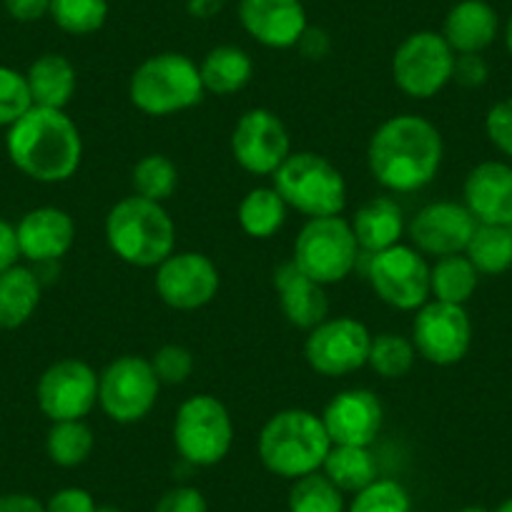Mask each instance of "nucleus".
<instances>
[{"label": "nucleus", "mask_w": 512, "mask_h": 512, "mask_svg": "<svg viewBox=\"0 0 512 512\" xmlns=\"http://www.w3.org/2000/svg\"><path fill=\"white\" fill-rule=\"evenodd\" d=\"M417 357V349L412 339L402 337L395 332H384L372 337L369 344L367 364L384 379H400L412 369Z\"/></svg>", "instance_id": "nucleus-34"}, {"label": "nucleus", "mask_w": 512, "mask_h": 512, "mask_svg": "<svg viewBox=\"0 0 512 512\" xmlns=\"http://www.w3.org/2000/svg\"><path fill=\"white\" fill-rule=\"evenodd\" d=\"M219 269L206 254L179 251L156 267V292L161 302L179 312L206 307L219 292Z\"/></svg>", "instance_id": "nucleus-16"}, {"label": "nucleus", "mask_w": 512, "mask_h": 512, "mask_svg": "<svg viewBox=\"0 0 512 512\" xmlns=\"http://www.w3.org/2000/svg\"><path fill=\"white\" fill-rule=\"evenodd\" d=\"M490 71H487V63L480 53H465V56L455 58V73L452 78L462 83V86L477 88L487 81Z\"/></svg>", "instance_id": "nucleus-43"}, {"label": "nucleus", "mask_w": 512, "mask_h": 512, "mask_svg": "<svg viewBox=\"0 0 512 512\" xmlns=\"http://www.w3.org/2000/svg\"><path fill=\"white\" fill-rule=\"evenodd\" d=\"M161 382L151 359L123 354L98 374V405L118 425H134L154 410Z\"/></svg>", "instance_id": "nucleus-9"}, {"label": "nucleus", "mask_w": 512, "mask_h": 512, "mask_svg": "<svg viewBox=\"0 0 512 512\" xmlns=\"http://www.w3.org/2000/svg\"><path fill=\"white\" fill-rule=\"evenodd\" d=\"M457 512H487L485 507H477V505H467V507H462V510H457Z\"/></svg>", "instance_id": "nucleus-49"}, {"label": "nucleus", "mask_w": 512, "mask_h": 512, "mask_svg": "<svg viewBox=\"0 0 512 512\" xmlns=\"http://www.w3.org/2000/svg\"><path fill=\"white\" fill-rule=\"evenodd\" d=\"M322 422L332 445L369 447L382 432V402L369 390H344L324 407Z\"/></svg>", "instance_id": "nucleus-18"}, {"label": "nucleus", "mask_w": 512, "mask_h": 512, "mask_svg": "<svg viewBox=\"0 0 512 512\" xmlns=\"http://www.w3.org/2000/svg\"><path fill=\"white\" fill-rule=\"evenodd\" d=\"M507 229H510V236H512V224H510V226H507Z\"/></svg>", "instance_id": "nucleus-51"}, {"label": "nucleus", "mask_w": 512, "mask_h": 512, "mask_svg": "<svg viewBox=\"0 0 512 512\" xmlns=\"http://www.w3.org/2000/svg\"><path fill=\"white\" fill-rule=\"evenodd\" d=\"M36 400L51 422L83 420L98 402V374L81 359H61L41 374Z\"/></svg>", "instance_id": "nucleus-15"}, {"label": "nucleus", "mask_w": 512, "mask_h": 512, "mask_svg": "<svg viewBox=\"0 0 512 512\" xmlns=\"http://www.w3.org/2000/svg\"><path fill=\"white\" fill-rule=\"evenodd\" d=\"M485 131L487 139L492 141V146H495L500 154L512 159V98L497 101L495 106L487 111Z\"/></svg>", "instance_id": "nucleus-40"}, {"label": "nucleus", "mask_w": 512, "mask_h": 512, "mask_svg": "<svg viewBox=\"0 0 512 512\" xmlns=\"http://www.w3.org/2000/svg\"><path fill=\"white\" fill-rule=\"evenodd\" d=\"M18 256H21V249H18L16 226L0 219V274L16 267Z\"/></svg>", "instance_id": "nucleus-45"}, {"label": "nucleus", "mask_w": 512, "mask_h": 512, "mask_svg": "<svg viewBox=\"0 0 512 512\" xmlns=\"http://www.w3.org/2000/svg\"><path fill=\"white\" fill-rule=\"evenodd\" d=\"M272 179L274 189L287 201V206L309 219L339 216L347 206V184L342 171L312 151L289 154Z\"/></svg>", "instance_id": "nucleus-6"}, {"label": "nucleus", "mask_w": 512, "mask_h": 512, "mask_svg": "<svg viewBox=\"0 0 512 512\" xmlns=\"http://www.w3.org/2000/svg\"><path fill=\"white\" fill-rule=\"evenodd\" d=\"M289 512H344L342 490L324 472L299 477L289 490Z\"/></svg>", "instance_id": "nucleus-35"}, {"label": "nucleus", "mask_w": 512, "mask_h": 512, "mask_svg": "<svg viewBox=\"0 0 512 512\" xmlns=\"http://www.w3.org/2000/svg\"><path fill=\"white\" fill-rule=\"evenodd\" d=\"M239 21L244 31L267 48H294L307 33L302 0H241Z\"/></svg>", "instance_id": "nucleus-19"}, {"label": "nucleus", "mask_w": 512, "mask_h": 512, "mask_svg": "<svg viewBox=\"0 0 512 512\" xmlns=\"http://www.w3.org/2000/svg\"><path fill=\"white\" fill-rule=\"evenodd\" d=\"M204 91L216 96H231L241 91L254 76V63L249 53L236 46H216L206 53L199 66Z\"/></svg>", "instance_id": "nucleus-27"}, {"label": "nucleus", "mask_w": 512, "mask_h": 512, "mask_svg": "<svg viewBox=\"0 0 512 512\" xmlns=\"http://www.w3.org/2000/svg\"><path fill=\"white\" fill-rule=\"evenodd\" d=\"M372 334L352 317L324 319L304 342V357L314 372L324 377H344L367 364Z\"/></svg>", "instance_id": "nucleus-12"}, {"label": "nucleus", "mask_w": 512, "mask_h": 512, "mask_svg": "<svg viewBox=\"0 0 512 512\" xmlns=\"http://www.w3.org/2000/svg\"><path fill=\"white\" fill-rule=\"evenodd\" d=\"M505 46L512 56V16H510V21H507V28H505Z\"/></svg>", "instance_id": "nucleus-47"}, {"label": "nucleus", "mask_w": 512, "mask_h": 512, "mask_svg": "<svg viewBox=\"0 0 512 512\" xmlns=\"http://www.w3.org/2000/svg\"><path fill=\"white\" fill-rule=\"evenodd\" d=\"M151 367L161 384H181L194 372V354L181 344H164L151 359Z\"/></svg>", "instance_id": "nucleus-39"}, {"label": "nucleus", "mask_w": 512, "mask_h": 512, "mask_svg": "<svg viewBox=\"0 0 512 512\" xmlns=\"http://www.w3.org/2000/svg\"><path fill=\"white\" fill-rule=\"evenodd\" d=\"M199 66L184 53H159L141 63L128 81V98L149 116H171L204 98Z\"/></svg>", "instance_id": "nucleus-5"}, {"label": "nucleus", "mask_w": 512, "mask_h": 512, "mask_svg": "<svg viewBox=\"0 0 512 512\" xmlns=\"http://www.w3.org/2000/svg\"><path fill=\"white\" fill-rule=\"evenodd\" d=\"M41 304V282L26 267H11L0 274V329H18Z\"/></svg>", "instance_id": "nucleus-26"}, {"label": "nucleus", "mask_w": 512, "mask_h": 512, "mask_svg": "<svg viewBox=\"0 0 512 512\" xmlns=\"http://www.w3.org/2000/svg\"><path fill=\"white\" fill-rule=\"evenodd\" d=\"M442 136L435 123L415 113L387 118L369 139L367 164L377 184L412 194L432 184L442 166Z\"/></svg>", "instance_id": "nucleus-1"}, {"label": "nucleus", "mask_w": 512, "mask_h": 512, "mask_svg": "<svg viewBox=\"0 0 512 512\" xmlns=\"http://www.w3.org/2000/svg\"><path fill=\"white\" fill-rule=\"evenodd\" d=\"M477 279L480 272L472 267L465 254L440 256L435 267H430V294L437 302L465 307V302H470L475 294Z\"/></svg>", "instance_id": "nucleus-29"}, {"label": "nucleus", "mask_w": 512, "mask_h": 512, "mask_svg": "<svg viewBox=\"0 0 512 512\" xmlns=\"http://www.w3.org/2000/svg\"><path fill=\"white\" fill-rule=\"evenodd\" d=\"M465 256L480 274H502L512 267V236L507 226L477 224Z\"/></svg>", "instance_id": "nucleus-31"}, {"label": "nucleus", "mask_w": 512, "mask_h": 512, "mask_svg": "<svg viewBox=\"0 0 512 512\" xmlns=\"http://www.w3.org/2000/svg\"><path fill=\"white\" fill-rule=\"evenodd\" d=\"M6 149L18 171L41 184H61L83 159L81 131L66 111L33 106L6 136Z\"/></svg>", "instance_id": "nucleus-2"}, {"label": "nucleus", "mask_w": 512, "mask_h": 512, "mask_svg": "<svg viewBox=\"0 0 512 512\" xmlns=\"http://www.w3.org/2000/svg\"><path fill=\"white\" fill-rule=\"evenodd\" d=\"M131 184H134L136 196L164 204L166 199L174 196L176 186H179V169H176V164L169 156L149 154L134 166Z\"/></svg>", "instance_id": "nucleus-33"}, {"label": "nucleus", "mask_w": 512, "mask_h": 512, "mask_svg": "<svg viewBox=\"0 0 512 512\" xmlns=\"http://www.w3.org/2000/svg\"><path fill=\"white\" fill-rule=\"evenodd\" d=\"M106 241L113 254L131 267H159L174 254L176 224L164 204L134 194L108 211Z\"/></svg>", "instance_id": "nucleus-3"}, {"label": "nucleus", "mask_w": 512, "mask_h": 512, "mask_svg": "<svg viewBox=\"0 0 512 512\" xmlns=\"http://www.w3.org/2000/svg\"><path fill=\"white\" fill-rule=\"evenodd\" d=\"M96 512H121V510H116V507H98Z\"/></svg>", "instance_id": "nucleus-50"}, {"label": "nucleus", "mask_w": 512, "mask_h": 512, "mask_svg": "<svg viewBox=\"0 0 512 512\" xmlns=\"http://www.w3.org/2000/svg\"><path fill=\"white\" fill-rule=\"evenodd\" d=\"M410 492L395 480H374L364 490L354 492L349 512H410Z\"/></svg>", "instance_id": "nucleus-37"}, {"label": "nucleus", "mask_w": 512, "mask_h": 512, "mask_svg": "<svg viewBox=\"0 0 512 512\" xmlns=\"http://www.w3.org/2000/svg\"><path fill=\"white\" fill-rule=\"evenodd\" d=\"M274 287L279 292V307L289 324L299 329H314L327 319L329 302L324 287L309 279L294 262L282 264L274 272Z\"/></svg>", "instance_id": "nucleus-22"}, {"label": "nucleus", "mask_w": 512, "mask_h": 512, "mask_svg": "<svg viewBox=\"0 0 512 512\" xmlns=\"http://www.w3.org/2000/svg\"><path fill=\"white\" fill-rule=\"evenodd\" d=\"M0 512H46V505L26 492H11L0 495Z\"/></svg>", "instance_id": "nucleus-46"}, {"label": "nucleus", "mask_w": 512, "mask_h": 512, "mask_svg": "<svg viewBox=\"0 0 512 512\" xmlns=\"http://www.w3.org/2000/svg\"><path fill=\"white\" fill-rule=\"evenodd\" d=\"M322 470L342 492H359L377 480V460L369 447L332 445Z\"/></svg>", "instance_id": "nucleus-28"}, {"label": "nucleus", "mask_w": 512, "mask_h": 512, "mask_svg": "<svg viewBox=\"0 0 512 512\" xmlns=\"http://www.w3.org/2000/svg\"><path fill=\"white\" fill-rule=\"evenodd\" d=\"M412 344L422 359L437 367H450L465 359L472 344V324L465 307L437 299L422 304L412 324Z\"/></svg>", "instance_id": "nucleus-13"}, {"label": "nucleus", "mask_w": 512, "mask_h": 512, "mask_svg": "<svg viewBox=\"0 0 512 512\" xmlns=\"http://www.w3.org/2000/svg\"><path fill=\"white\" fill-rule=\"evenodd\" d=\"M354 239L359 249L377 254V251L397 246L405 231V216H402L400 204L390 196H377L357 209L352 219Z\"/></svg>", "instance_id": "nucleus-24"}, {"label": "nucleus", "mask_w": 512, "mask_h": 512, "mask_svg": "<svg viewBox=\"0 0 512 512\" xmlns=\"http://www.w3.org/2000/svg\"><path fill=\"white\" fill-rule=\"evenodd\" d=\"M51 18L71 36H91L108 18V0H51Z\"/></svg>", "instance_id": "nucleus-36"}, {"label": "nucleus", "mask_w": 512, "mask_h": 512, "mask_svg": "<svg viewBox=\"0 0 512 512\" xmlns=\"http://www.w3.org/2000/svg\"><path fill=\"white\" fill-rule=\"evenodd\" d=\"M154 512H209V505L196 487H174L164 492Z\"/></svg>", "instance_id": "nucleus-41"}, {"label": "nucleus", "mask_w": 512, "mask_h": 512, "mask_svg": "<svg viewBox=\"0 0 512 512\" xmlns=\"http://www.w3.org/2000/svg\"><path fill=\"white\" fill-rule=\"evenodd\" d=\"M21 256L36 264L56 262L71 251L76 241V224L71 216L56 206L33 209L16 226Z\"/></svg>", "instance_id": "nucleus-20"}, {"label": "nucleus", "mask_w": 512, "mask_h": 512, "mask_svg": "<svg viewBox=\"0 0 512 512\" xmlns=\"http://www.w3.org/2000/svg\"><path fill=\"white\" fill-rule=\"evenodd\" d=\"M234 425L231 415L211 395L189 397L174 420V445L186 462L196 467L219 465L231 450Z\"/></svg>", "instance_id": "nucleus-8"}, {"label": "nucleus", "mask_w": 512, "mask_h": 512, "mask_svg": "<svg viewBox=\"0 0 512 512\" xmlns=\"http://www.w3.org/2000/svg\"><path fill=\"white\" fill-rule=\"evenodd\" d=\"M500 31V18L495 8L485 0H460L450 8L445 18L442 36L450 48L460 56L465 53H482L495 43Z\"/></svg>", "instance_id": "nucleus-23"}, {"label": "nucleus", "mask_w": 512, "mask_h": 512, "mask_svg": "<svg viewBox=\"0 0 512 512\" xmlns=\"http://www.w3.org/2000/svg\"><path fill=\"white\" fill-rule=\"evenodd\" d=\"M332 440L322 417L309 410H282L269 417L259 435V457L269 472L287 480L319 472Z\"/></svg>", "instance_id": "nucleus-4"}, {"label": "nucleus", "mask_w": 512, "mask_h": 512, "mask_svg": "<svg viewBox=\"0 0 512 512\" xmlns=\"http://www.w3.org/2000/svg\"><path fill=\"white\" fill-rule=\"evenodd\" d=\"M28 88H31L33 106L41 108H63L71 103L73 93H76V68L61 53H46V56L36 58L26 73Z\"/></svg>", "instance_id": "nucleus-25"}, {"label": "nucleus", "mask_w": 512, "mask_h": 512, "mask_svg": "<svg viewBox=\"0 0 512 512\" xmlns=\"http://www.w3.org/2000/svg\"><path fill=\"white\" fill-rule=\"evenodd\" d=\"M6 11L16 21L33 23L51 13V0H6Z\"/></svg>", "instance_id": "nucleus-44"}, {"label": "nucleus", "mask_w": 512, "mask_h": 512, "mask_svg": "<svg viewBox=\"0 0 512 512\" xmlns=\"http://www.w3.org/2000/svg\"><path fill=\"white\" fill-rule=\"evenodd\" d=\"M96 500L81 487H63L48 500L46 512H96Z\"/></svg>", "instance_id": "nucleus-42"}, {"label": "nucleus", "mask_w": 512, "mask_h": 512, "mask_svg": "<svg viewBox=\"0 0 512 512\" xmlns=\"http://www.w3.org/2000/svg\"><path fill=\"white\" fill-rule=\"evenodd\" d=\"M465 206L477 224H512V166L502 161L477 164L465 179Z\"/></svg>", "instance_id": "nucleus-21"}, {"label": "nucleus", "mask_w": 512, "mask_h": 512, "mask_svg": "<svg viewBox=\"0 0 512 512\" xmlns=\"http://www.w3.org/2000/svg\"><path fill=\"white\" fill-rule=\"evenodd\" d=\"M475 229V216L465 204H455V201H435V204L422 206L407 224L412 246L420 254L432 256L465 254Z\"/></svg>", "instance_id": "nucleus-17"}, {"label": "nucleus", "mask_w": 512, "mask_h": 512, "mask_svg": "<svg viewBox=\"0 0 512 512\" xmlns=\"http://www.w3.org/2000/svg\"><path fill=\"white\" fill-rule=\"evenodd\" d=\"M93 445V432L91 427L83 420H66V422H53L46 437V450L48 457L56 462L58 467H78L91 457Z\"/></svg>", "instance_id": "nucleus-32"}, {"label": "nucleus", "mask_w": 512, "mask_h": 512, "mask_svg": "<svg viewBox=\"0 0 512 512\" xmlns=\"http://www.w3.org/2000/svg\"><path fill=\"white\" fill-rule=\"evenodd\" d=\"M367 279L384 304L402 312H415L432 297L430 267L415 246L397 244L369 256Z\"/></svg>", "instance_id": "nucleus-11"}, {"label": "nucleus", "mask_w": 512, "mask_h": 512, "mask_svg": "<svg viewBox=\"0 0 512 512\" xmlns=\"http://www.w3.org/2000/svg\"><path fill=\"white\" fill-rule=\"evenodd\" d=\"M455 58L442 33L417 31L397 46L392 56V78L405 96L425 101L452 81Z\"/></svg>", "instance_id": "nucleus-10"}, {"label": "nucleus", "mask_w": 512, "mask_h": 512, "mask_svg": "<svg viewBox=\"0 0 512 512\" xmlns=\"http://www.w3.org/2000/svg\"><path fill=\"white\" fill-rule=\"evenodd\" d=\"M33 108L28 81L16 68L0 66V126L11 128Z\"/></svg>", "instance_id": "nucleus-38"}, {"label": "nucleus", "mask_w": 512, "mask_h": 512, "mask_svg": "<svg viewBox=\"0 0 512 512\" xmlns=\"http://www.w3.org/2000/svg\"><path fill=\"white\" fill-rule=\"evenodd\" d=\"M495 512H512V497H510V500H505V502H502V505L497 507Z\"/></svg>", "instance_id": "nucleus-48"}, {"label": "nucleus", "mask_w": 512, "mask_h": 512, "mask_svg": "<svg viewBox=\"0 0 512 512\" xmlns=\"http://www.w3.org/2000/svg\"><path fill=\"white\" fill-rule=\"evenodd\" d=\"M287 201L277 194V189H251L239 204V224L244 234L254 239H269L277 234L287 221Z\"/></svg>", "instance_id": "nucleus-30"}, {"label": "nucleus", "mask_w": 512, "mask_h": 512, "mask_svg": "<svg viewBox=\"0 0 512 512\" xmlns=\"http://www.w3.org/2000/svg\"><path fill=\"white\" fill-rule=\"evenodd\" d=\"M359 244L349 221L342 216L309 219L294 241L292 262L317 284H337L352 274Z\"/></svg>", "instance_id": "nucleus-7"}, {"label": "nucleus", "mask_w": 512, "mask_h": 512, "mask_svg": "<svg viewBox=\"0 0 512 512\" xmlns=\"http://www.w3.org/2000/svg\"><path fill=\"white\" fill-rule=\"evenodd\" d=\"M236 164L254 176H274L289 159V131L269 108H251L236 121L231 134Z\"/></svg>", "instance_id": "nucleus-14"}]
</instances>
